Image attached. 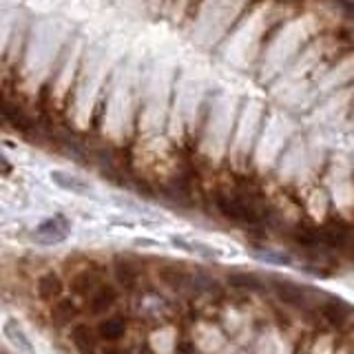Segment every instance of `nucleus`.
I'll return each instance as SVG.
<instances>
[{"instance_id": "16", "label": "nucleus", "mask_w": 354, "mask_h": 354, "mask_svg": "<svg viewBox=\"0 0 354 354\" xmlns=\"http://www.w3.org/2000/svg\"><path fill=\"white\" fill-rule=\"evenodd\" d=\"M173 243H175V246H182V248L188 250V252L204 254V257H215V254H217L213 248L204 246V243H193V241H186V239H182V237H173Z\"/></svg>"}, {"instance_id": "1", "label": "nucleus", "mask_w": 354, "mask_h": 354, "mask_svg": "<svg viewBox=\"0 0 354 354\" xmlns=\"http://www.w3.org/2000/svg\"><path fill=\"white\" fill-rule=\"evenodd\" d=\"M213 199H215V208L221 215L241 226H259L268 217V210L259 206L257 195L252 191L246 193L241 188H237L235 193L215 191Z\"/></svg>"}, {"instance_id": "14", "label": "nucleus", "mask_w": 354, "mask_h": 354, "mask_svg": "<svg viewBox=\"0 0 354 354\" xmlns=\"http://www.w3.org/2000/svg\"><path fill=\"white\" fill-rule=\"evenodd\" d=\"M321 313H324V317L330 321V324L341 326L343 319H346V315H348V306L343 304L341 299H335V301H330V304H326L324 308H321Z\"/></svg>"}, {"instance_id": "11", "label": "nucleus", "mask_w": 354, "mask_h": 354, "mask_svg": "<svg viewBox=\"0 0 354 354\" xmlns=\"http://www.w3.org/2000/svg\"><path fill=\"white\" fill-rule=\"evenodd\" d=\"M115 304V290L111 286H100L97 290L88 299V310L93 315H102L106 310Z\"/></svg>"}, {"instance_id": "3", "label": "nucleus", "mask_w": 354, "mask_h": 354, "mask_svg": "<svg viewBox=\"0 0 354 354\" xmlns=\"http://www.w3.org/2000/svg\"><path fill=\"white\" fill-rule=\"evenodd\" d=\"M51 182L62 188V191L66 193H73V195H91V186H88L86 180H82V177L77 175H71V173H64V171H51Z\"/></svg>"}, {"instance_id": "13", "label": "nucleus", "mask_w": 354, "mask_h": 354, "mask_svg": "<svg viewBox=\"0 0 354 354\" xmlns=\"http://www.w3.org/2000/svg\"><path fill=\"white\" fill-rule=\"evenodd\" d=\"M75 317V304L71 299H60V301H55L53 308H51V319L55 324H66L69 319Z\"/></svg>"}, {"instance_id": "19", "label": "nucleus", "mask_w": 354, "mask_h": 354, "mask_svg": "<svg viewBox=\"0 0 354 354\" xmlns=\"http://www.w3.org/2000/svg\"><path fill=\"white\" fill-rule=\"evenodd\" d=\"M279 3H301V0H279Z\"/></svg>"}, {"instance_id": "5", "label": "nucleus", "mask_w": 354, "mask_h": 354, "mask_svg": "<svg viewBox=\"0 0 354 354\" xmlns=\"http://www.w3.org/2000/svg\"><path fill=\"white\" fill-rule=\"evenodd\" d=\"M158 274L166 286L175 290H191V272H186L180 266H162Z\"/></svg>"}, {"instance_id": "2", "label": "nucleus", "mask_w": 354, "mask_h": 354, "mask_svg": "<svg viewBox=\"0 0 354 354\" xmlns=\"http://www.w3.org/2000/svg\"><path fill=\"white\" fill-rule=\"evenodd\" d=\"M71 224L64 215H53L49 219H44L42 224L36 228V239L40 243H60L69 237Z\"/></svg>"}, {"instance_id": "15", "label": "nucleus", "mask_w": 354, "mask_h": 354, "mask_svg": "<svg viewBox=\"0 0 354 354\" xmlns=\"http://www.w3.org/2000/svg\"><path fill=\"white\" fill-rule=\"evenodd\" d=\"M228 283L232 288H243V290H259L261 283L254 274H248V272H232L228 274Z\"/></svg>"}, {"instance_id": "12", "label": "nucleus", "mask_w": 354, "mask_h": 354, "mask_svg": "<svg viewBox=\"0 0 354 354\" xmlns=\"http://www.w3.org/2000/svg\"><path fill=\"white\" fill-rule=\"evenodd\" d=\"M100 332V337L106 339V341H115L120 337H124V332H127V321L122 319V317H111L106 321H102L97 328Z\"/></svg>"}, {"instance_id": "9", "label": "nucleus", "mask_w": 354, "mask_h": 354, "mask_svg": "<svg viewBox=\"0 0 354 354\" xmlns=\"http://www.w3.org/2000/svg\"><path fill=\"white\" fill-rule=\"evenodd\" d=\"M113 274H115L118 283L129 288V290H131V288H136V283L140 281L138 266L131 263L129 259H115V263H113Z\"/></svg>"}, {"instance_id": "18", "label": "nucleus", "mask_w": 354, "mask_h": 354, "mask_svg": "<svg viewBox=\"0 0 354 354\" xmlns=\"http://www.w3.org/2000/svg\"><path fill=\"white\" fill-rule=\"evenodd\" d=\"M104 354H124V352H118V350H106Z\"/></svg>"}, {"instance_id": "17", "label": "nucleus", "mask_w": 354, "mask_h": 354, "mask_svg": "<svg viewBox=\"0 0 354 354\" xmlns=\"http://www.w3.org/2000/svg\"><path fill=\"white\" fill-rule=\"evenodd\" d=\"M257 257L268 259V261H277V263H290V259L286 254H274V252H257Z\"/></svg>"}, {"instance_id": "10", "label": "nucleus", "mask_w": 354, "mask_h": 354, "mask_svg": "<svg viewBox=\"0 0 354 354\" xmlns=\"http://www.w3.org/2000/svg\"><path fill=\"white\" fill-rule=\"evenodd\" d=\"M71 341H73L75 350L80 352V354H93L95 352V337H93L91 328L84 326V324L73 326V330H71Z\"/></svg>"}, {"instance_id": "7", "label": "nucleus", "mask_w": 354, "mask_h": 354, "mask_svg": "<svg viewBox=\"0 0 354 354\" xmlns=\"http://www.w3.org/2000/svg\"><path fill=\"white\" fill-rule=\"evenodd\" d=\"M100 274L93 270V268H86V270H80L77 274H73V279H71V290L75 295H93L97 288H100Z\"/></svg>"}, {"instance_id": "8", "label": "nucleus", "mask_w": 354, "mask_h": 354, "mask_svg": "<svg viewBox=\"0 0 354 354\" xmlns=\"http://www.w3.org/2000/svg\"><path fill=\"white\" fill-rule=\"evenodd\" d=\"M3 332H5V337L9 339L11 346H16V348H18V352L33 354L31 341H29V337L25 335V330L20 328V324H18L16 319H7V321H5V326H3Z\"/></svg>"}, {"instance_id": "6", "label": "nucleus", "mask_w": 354, "mask_h": 354, "mask_svg": "<svg viewBox=\"0 0 354 354\" xmlns=\"http://www.w3.org/2000/svg\"><path fill=\"white\" fill-rule=\"evenodd\" d=\"M272 288H274V295L279 297L283 304H288V306L301 308V306H306V301H308L304 288H299V286H295V283H290V281H274Z\"/></svg>"}, {"instance_id": "4", "label": "nucleus", "mask_w": 354, "mask_h": 354, "mask_svg": "<svg viewBox=\"0 0 354 354\" xmlns=\"http://www.w3.org/2000/svg\"><path fill=\"white\" fill-rule=\"evenodd\" d=\"M64 290V283L62 279L55 272H44L38 277L36 281V292L38 297L42 299V301H55Z\"/></svg>"}]
</instances>
